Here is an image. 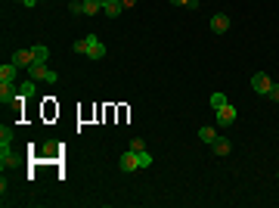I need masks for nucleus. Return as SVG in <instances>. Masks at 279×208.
I'll return each mask as SVG.
<instances>
[{
    "label": "nucleus",
    "instance_id": "f257e3e1",
    "mask_svg": "<svg viewBox=\"0 0 279 208\" xmlns=\"http://www.w3.org/2000/svg\"><path fill=\"white\" fill-rule=\"evenodd\" d=\"M251 87H254V94L267 97V94H270V87H273V78L264 75V72H254V75H251Z\"/></svg>",
    "mask_w": 279,
    "mask_h": 208
},
{
    "label": "nucleus",
    "instance_id": "f03ea898",
    "mask_svg": "<svg viewBox=\"0 0 279 208\" xmlns=\"http://www.w3.org/2000/svg\"><path fill=\"white\" fill-rule=\"evenodd\" d=\"M118 168L124 171V174H134V171H140V156L134 153V149H127V153L118 158Z\"/></svg>",
    "mask_w": 279,
    "mask_h": 208
},
{
    "label": "nucleus",
    "instance_id": "7ed1b4c3",
    "mask_svg": "<svg viewBox=\"0 0 279 208\" xmlns=\"http://www.w3.org/2000/svg\"><path fill=\"white\" fill-rule=\"evenodd\" d=\"M28 75H31L34 81H56V78H59L53 68H46V62H34V65L28 68Z\"/></svg>",
    "mask_w": 279,
    "mask_h": 208
},
{
    "label": "nucleus",
    "instance_id": "20e7f679",
    "mask_svg": "<svg viewBox=\"0 0 279 208\" xmlns=\"http://www.w3.org/2000/svg\"><path fill=\"white\" fill-rule=\"evenodd\" d=\"M87 44H90V47H87V59H102V56H106V47H102V41L96 38V34H87Z\"/></svg>",
    "mask_w": 279,
    "mask_h": 208
},
{
    "label": "nucleus",
    "instance_id": "39448f33",
    "mask_svg": "<svg viewBox=\"0 0 279 208\" xmlns=\"http://www.w3.org/2000/svg\"><path fill=\"white\" fill-rule=\"evenodd\" d=\"M236 109H232L230 106V103H227V106H220V109H214V118H217V124H220V128H227V124H232V121H236Z\"/></svg>",
    "mask_w": 279,
    "mask_h": 208
},
{
    "label": "nucleus",
    "instance_id": "423d86ee",
    "mask_svg": "<svg viewBox=\"0 0 279 208\" xmlns=\"http://www.w3.org/2000/svg\"><path fill=\"white\" fill-rule=\"evenodd\" d=\"M16 78H19V65L16 62H3V65H0V81H3V84H16Z\"/></svg>",
    "mask_w": 279,
    "mask_h": 208
},
{
    "label": "nucleus",
    "instance_id": "0eeeda50",
    "mask_svg": "<svg viewBox=\"0 0 279 208\" xmlns=\"http://www.w3.org/2000/svg\"><path fill=\"white\" fill-rule=\"evenodd\" d=\"M9 62H16L19 68H31L34 65V53L31 50H13V59Z\"/></svg>",
    "mask_w": 279,
    "mask_h": 208
},
{
    "label": "nucleus",
    "instance_id": "6e6552de",
    "mask_svg": "<svg viewBox=\"0 0 279 208\" xmlns=\"http://www.w3.org/2000/svg\"><path fill=\"white\" fill-rule=\"evenodd\" d=\"M211 31L214 34H227L230 31V16L227 13H214L211 16Z\"/></svg>",
    "mask_w": 279,
    "mask_h": 208
},
{
    "label": "nucleus",
    "instance_id": "1a4fd4ad",
    "mask_svg": "<svg viewBox=\"0 0 279 208\" xmlns=\"http://www.w3.org/2000/svg\"><path fill=\"white\" fill-rule=\"evenodd\" d=\"M9 165H19V156L13 153V146H0V168H9Z\"/></svg>",
    "mask_w": 279,
    "mask_h": 208
},
{
    "label": "nucleus",
    "instance_id": "9d476101",
    "mask_svg": "<svg viewBox=\"0 0 279 208\" xmlns=\"http://www.w3.org/2000/svg\"><path fill=\"white\" fill-rule=\"evenodd\" d=\"M16 100H19V87L0 81V103H16Z\"/></svg>",
    "mask_w": 279,
    "mask_h": 208
},
{
    "label": "nucleus",
    "instance_id": "9b49d317",
    "mask_svg": "<svg viewBox=\"0 0 279 208\" xmlns=\"http://www.w3.org/2000/svg\"><path fill=\"white\" fill-rule=\"evenodd\" d=\"M199 140L211 146V143L217 140V128H211V124H205V128H199Z\"/></svg>",
    "mask_w": 279,
    "mask_h": 208
},
{
    "label": "nucleus",
    "instance_id": "f8f14e48",
    "mask_svg": "<svg viewBox=\"0 0 279 208\" xmlns=\"http://www.w3.org/2000/svg\"><path fill=\"white\" fill-rule=\"evenodd\" d=\"M211 149H214V156H230V140H227V137H217V140L211 143Z\"/></svg>",
    "mask_w": 279,
    "mask_h": 208
},
{
    "label": "nucleus",
    "instance_id": "ddd939ff",
    "mask_svg": "<svg viewBox=\"0 0 279 208\" xmlns=\"http://www.w3.org/2000/svg\"><path fill=\"white\" fill-rule=\"evenodd\" d=\"M102 9H106V16H118L121 13V0H102Z\"/></svg>",
    "mask_w": 279,
    "mask_h": 208
},
{
    "label": "nucleus",
    "instance_id": "4468645a",
    "mask_svg": "<svg viewBox=\"0 0 279 208\" xmlns=\"http://www.w3.org/2000/svg\"><path fill=\"white\" fill-rule=\"evenodd\" d=\"M102 9V0H84V16H96Z\"/></svg>",
    "mask_w": 279,
    "mask_h": 208
},
{
    "label": "nucleus",
    "instance_id": "2eb2a0df",
    "mask_svg": "<svg viewBox=\"0 0 279 208\" xmlns=\"http://www.w3.org/2000/svg\"><path fill=\"white\" fill-rule=\"evenodd\" d=\"M31 53H34V62H46V56H50V47L38 44V47H31Z\"/></svg>",
    "mask_w": 279,
    "mask_h": 208
},
{
    "label": "nucleus",
    "instance_id": "dca6fc26",
    "mask_svg": "<svg viewBox=\"0 0 279 208\" xmlns=\"http://www.w3.org/2000/svg\"><path fill=\"white\" fill-rule=\"evenodd\" d=\"M28 97H34V78L25 81V84H19V100H28Z\"/></svg>",
    "mask_w": 279,
    "mask_h": 208
},
{
    "label": "nucleus",
    "instance_id": "f3484780",
    "mask_svg": "<svg viewBox=\"0 0 279 208\" xmlns=\"http://www.w3.org/2000/svg\"><path fill=\"white\" fill-rule=\"evenodd\" d=\"M0 146H13V128H0Z\"/></svg>",
    "mask_w": 279,
    "mask_h": 208
},
{
    "label": "nucleus",
    "instance_id": "a211bd4d",
    "mask_svg": "<svg viewBox=\"0 0 279 208\" xmlns=\"http://www.w3.org/2000/svg\"><path fill=\"white\" fill-rule=\"evenodd\" d=\"M220 106H227V97L224 94H211V109H220Z\"/></svg>",
    "mask_w": 279,
    "mask_h": 208
},
{
    "label": "nucleus",
    "instance_id": "6ab92c4d",
    "mask_svg": "<svg viewBox=\"0 0 279 208\" xmlns=\"http://www.w3.org/2000/svg\"><path fill=\"white\" fill-rule=\"evenodd\" d=\"M131 149H134V153H143V149H146V140H143V137H134V140H131Z\"/></svg>",
    "mask_w": 279,
    "mask_h": 208
},
{
    "label": "nucleus",
    "instance_id": "aec40b11",
    "mask_svg": "<svg viewBox=\"0 0 279 208\" xmlns=\"http://www.w3.org/2000/svg\"><path fill=\"white\" fill-rule=\"evenodd\" d=\"M168 3H174V6H189V9H195V6H199V0H168Z\"/></svg>",
    "mask_w": 279,
    "mask_h": 208
},
{
    "label": "nucleus",
    "instance_id": "412c9836",
    "mask_svg": "<svg viewBox=\"0 0 279 208\" xmlns=\"http://www.w3.org/2000/svg\"><path fill=\"white\" fill-rule=\"evenodd\" d=\"M87 47H90V44H87V38H78L72 50H75V53H87Z\"/></svg>",
    "mask_w": 279,
    "mask_h": 208
},
{
    "label": "nucleus",
    "instance_id": "4be33fe9",
    "mask_svg": "<svg viewBox=\"0 0 279 208\" xmlns=\"http://www.w3.org/2000/svg\"><path fill=\"white\" fill-rule=\"evenodd\" d=\"M137 156H140V168H149V165H152V156H149L146 149H143V153H137Z\"/></svg>",
    "mask_w": 279,
    "mask_h": 208
},
{
    "label": "nucleus",
    "instance_id": "5701e85b",
    "mask_svg": "<svg viewBox=\"0 0 279 208\" xmlns=\"http://www.w3.org/2000/svg\"><path fill=\"white\" fill-rule=\"evenodd\" d=\"M68 9H72L75 16H78V13H84V0H72V3H68Z\"/></svg>",
    "mask_w": 279,
    "mask_h": 208
},
{
    "label": "nucleus",
    "instance_id": "b1692460",
    "mask_svg": "<svg viewBox=\"0 0 279 208\" xmlns=\"http://www.w3.org/2000/svg\"><path fill=\"white\" fill-rule=\"evenodd\" d=\"M267 100H273V103H279V84H273V87H270V94H267Z\"/></svg>",
    "mask_w": 279,
    "mask_h": 208
},
{
    "label": "nucleus",
    "instance_id": "393cba45",
    "mask_svg": "<svg viewBox=\"0 0 279 208\" xmlns=\"http://www.w3.org/2000/svg\"><path fill=\"white\" fill-rule=\"evenodd\" d=\"M41 0H22V6H38Z\"/></svg>",
    "mask_w": 279,
    "mask_h": 208
},
{
    "label": "nucleus",
    "instance_id": "a878e982",
    "mask_svg": "<svg viewBox=\"0 0 279 208\" xmlns=\"http://www.w3.org/2000/svg\"><path fill=\"white\" fill-rule=\"evenodd\" d=\"M134 3H137V0H121V6H124V9H131Z\"/></svg>",
    "mask_w": 279,
    "mask_h": 208
}]
</instances>
